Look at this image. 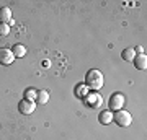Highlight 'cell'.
Listing matches in <instances>:
<instances>
[{
    "label": "cell",
    "mask_w": 147,
    "mask_h": 140,
    "mask_svg": "<svg viewBox=\"0 0 147 140\" xmlns=\"http://www.w3.org/2000/svg\"><path fill=\"white\" fill-rule=\"evenodd\" d=\"M34 109H36V103L34 101H30V99H21L20 103H18V111H20V114H25V116H30L34 113Z\"/></svg>",
    "instance_id": "3"
},
{
    "label": "cell",
    "mask_w": 147,
    "mask_h": 140,
    "mask_svg": "<svg viewBox=\"0 0 147 140\" xmlns=\"http://www.w3.org/2000/svg\"><path fill=\"white\" fill-rule=\"evenodd\" d=\"M121 57H123V60H126V62H132L134 57H136V52H134V49L127 47V49H124V51L121 52Z\"/></svg>",
    "instance_id": "11"
},
{
    "label": "cell",
    "mask_w": 147,
    "mask_h": 140,
    "mask_svg": "<svg viewBox=\"0 0 147 140\" xmlns=\"http://www.w3.org/2000/svg\"><path fill=\"white\" fill-rule=\"evenodd\" d=\"M134 52H137V54H144V47H142V46H136V47H134Z\"/></svg>",
    "instance_id": "16"
},
{
    "label": "cell",
    "mask_w": 147,
    "mask_h": 140,
    "mask_svg": "<svg viewBox=\"0 0 147 140\" xmlns=\"http://www.w3.org/2000/svg\"><path fill=\"white\" fill-rule=\"evenodd\" d=\"M10 21H11V8H8V7H2V8H0V23L8 25Z\"/></svg>",
    "instance_id": "9"
},
{
    "label": "cell",
    "mask_w": 147,
    "mask_h": 140,
    "mask_svg": "<svg viewBox=\"0 0 147 140\" xmlns=\"http://www.w3.org/2000/svg\"><path fill=\"white\" fill-rule=\"evenodd\" d=\"M103 85H105V77L101 75L100 70H96V68H92L87 72L85 75V86L88 90H100L103 88Z\"/></svg>",
    "instance_id": "1"
},
{
    "label": "cell",
    "mask_w": 147,
    "mask_h": 140,
    "mask_svg": "<svg viewBox=\"0 0 147 140\" xmlns=\"http://www.w3.org/2000/svg\"><path fill=\"white\" fill-rule=\"evenodd\" d=\"M98 121H100V124L103 125H108L113 122V111H101L100 114H98Z\"/></svg>",
    "instance_id": "8"
},
{
    "label": "cell",
    "mask_w": 147,
    "mask_h": 140,
    "mask_svg": "<svg viewBox=\"0 0 147 140\" xmlns=\"http://www.w3.org/2000/svg\"><path fill=\"white\" fill-rule=\"evenodd\" d=\"M49 101V93H47L46 90H39L36 94V99H34V103H39V104H46Z\"/></svg>",
    "instance_id": "10"
},
{
    "label": "cell",
    "mask_w": 147,
    "mask_h": 140,
    "mask_svg": "<svg viewBox=\"0 0 147 140\" xmlns=\"http://www.w3.org/2000/svg\"><path fill=\"white\" fill-rule=\"evenodd\" d=\"M15 60V56H13V51L8 49V47H0V64L2 65H10Z\"/></svg>",
    "instance_id": "5"
},
{
    "label": "cell",
    "mask_w": 147,
    "mask_h": 140,
    "mask_svg": "<svg viewBox=\"0 0 147 140\" xmlns=\"http://www.w3.org/2000/svg\"><path fill=\"white\" fill-rule=\"evenodd\" d=\"M85 103L90 108H98V106H101L103 99H101V96L98 93H93V94H87L85 96Z\"/></svg>",
    "instance_id": "6"
},
{
    "label": "cell",
    "mask_w": 147,
    "mask_h": 140,
    "mask_svg": "<svg viewBox=\"0 0 147 140\" xmlns=\"http://www.w3.org/2000/svg\"><path fill=\"white\" fill-rule=\"evenodd\" d=\"M124 106V96L121 93H113L110 98V111H119Z\"/></svg>",
    "instance_id": "4"
},
{
    "label": "cell",
    "mask_w": 147,
    "mask_h": 140,
    "mask_svg": "<svg viewBox=\"0 0 147 140\" xmlns=\"http://www.w3.org/2000/svg\"><path fill=\"white\" fill-rule=\"evenodd\" d=\"M132 64H134V67H136L137 70H146L147 68V56L146 54H136Z\"/></svg>",
    "instance_id": "7"
},
{
    "label": "cell",
    "mask_w": 147,
    "mask_h": 140,
    "mask_svg": "<svg viewBox=\"0 0 147 140\" xmlns=\"http://www.w3.org/2000/svg\"><path fill=\"white\" fill-rule=\"evenodd\" d=\"M13 56L15 57H25L26 56V47L23 44H15L13 46Z\"/></svg>",
    "instance_id": "12"
},
{
    "label": "cell",
    "mask_w": 147,
    "mask_h": 140,
    "mask_svg": "<svg viewBox=\"0 0 147 140\" xmlns=\"http://www.w3.org/2000/svg\"><path fill=\"white\" fill-rule=\"evenodd\" d=\"M87 93H88V88L85 86V85H77V90H75V94L77 96H87Z\"/></svg>",
    "instance_id": "14"
},
{
    "label": "cell",
    "mask_w": 147,
    "mask_h": 140,
    "mask_svg": "<svg viewBox=\"0 0 147 140\" xmlns=\"http://www.w3.org/2000/svg\"><path fill=\"white\" fill-rule=\"evenodd\" d=\"M113 121L119 127H129L132 122V116L127 111H124V109H119V111H115L113 113Z\"/></svg>",
    "instance_id": "2"
},
{
    "label": "cell",
    "mask_w": 147,
    "mask_h": 140,
    "mask_svg": "<svg viewBox=\"0 0 147 140\" xmlns=\"http://www.w3.org/2000/svg\"><path fill=\"white\" fill-rule=\"evenodd\" d=\"M36 94H38V90L36 88H26L25 90V99H30V101H34L36 99Z\"/></svg>",
    "instance_id": "13"
},
{
    "label": "cell",
    "mask_w": 147,
    "mask_h": 140,
    "mask_svg": "<svg viewBox=\"0 0 147 140\" xmlns=\"http://www.w3.org/2000/svg\"><path fill=\"white\" fill-rule=\"evenodd\" d=\"M8 33H10V25L0 23V36H8Z\"/></svg>",
    "instance_id": "15"
}]
</instances>
